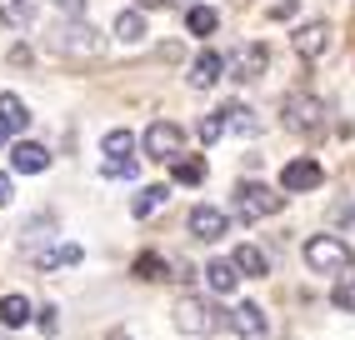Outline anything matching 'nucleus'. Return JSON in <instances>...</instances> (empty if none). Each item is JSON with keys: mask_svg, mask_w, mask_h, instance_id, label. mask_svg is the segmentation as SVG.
<instances>
[{"mask_svg": "<svg viewBox=\"0 0 355 340\" xmlns=\"http://www.w3.org/2000/svg\"><path fill=\"white\" fill-rule=\"evenodd\" d=\"M45 45H51L55 56H101L105 35L96 26H85V20H60V26L45 35Z\"/></svg>", "mask_w": 355, "mask_h": 340, "instance_id": "nucleus-1", "label": "nucleus"}, {"mask_svg": "<svg viewBox=\"0 0 355 340\" xmlns=\"http://www.w3.org/2000/svg\"><path fill=\"white\" fill-rule=\"evenodd\" d=\"M175 325H180L185 335H216V330L225 325V315L216 310V300H205V296H180Z\"/></svg>", "mask_w": 355, "mask_h": 340, "instance_id": "nucleus-2", "label": "nucleus"}, {"mask_svg": "<svg viewBox=\"0 0 355 340\" xmlns=\"http://www.w3.org/2000/svg\"><path fill=\"white\" fill-rule=\"evenodd\" d=\"M305 265L320 275H340V271H350V246L340 235H311L305 240Z\"/></svg>", "mask_w": 355, "mask_h": 340, "instance_id": "nucleus-3", "label": "nucleus"}, {"mask_svg": "<svg viewBox=\"0 0 355 340\" xmlns=\"http://www.w3.org/2000/svg\"><path fill=\"white\" fill-rule=\"evenodd\" d=\"M286 130L291 135H305V140H315L320 130H325V105L315 101V95H291L286 101Z\"/></svg>", "mask_w": 355, "mask_h": 340, "instance_id": "nucleus-4", "label": "nucleus"}, {"mask_svg": "<svg viewBox=\"0 0 355 340\" xmlns=\"http://www.w3.org/2000/svg\"><path fill=\"white\" fill-rule=\"evenodd\" d=\"M280 205H286V190H266L255 180H245L241 190H235V210H241L245 221H266V215H275Z\"/></svg>", "mask_w": 355, "mask_h": 340, "instance_id": "nucleus-5", "label": "nucleus"}, {"mask_svg": "<svg viewBox=\"0 0 355 340\" xmlns=\"http://www.w3.org/2000/svg\"><path fill=\"white\" fill-rule=\"evenodd\" d=\"M101 170H105V176H115V180H130V176H135V135H130V130H110V135H105V160H101Z\"/></svg>", "mask_w": 355, "mask_h": 340, "instance_id": "nucleus-6", "label": "nucleus"}, {"mask_svg": "<svg viewBox=\"0 0 355 340\" xmlns=\"http://www.w3.org/2000/svg\"><path fill=\"white\" fill-rule=\"evenodd\" d=\"M180 151H185V130L175 126V120H155V126H146V155L150 160H180Z\"/></svg>", "mask_w": 355, "mask_h": 340, "instance_id": "nucleus-7", "label": "nucleus"}, {"mask_svg": "<svg viewBox=\"0 0 355 340\" xmlns=\"http://www.w3.org/2000/svg\"><path fill=\"white\" fill-rule=\"evenodd\" d=\"M230 325H235V335H241V340H270L266 305H260V300H241V305H235V315H230Z\"/></svg>", "mask_w": 355, "mask_h": 340, "instance_id": "nucleus-8", "label": "nucleus"}, {"mask_svg": "<svg viewBox=\"0 0 355 340\" xmlns=\"http://www.w3.org/2000/svg\"><path fill=\"white\" fill-rule=\"evenodd\" d=\"M266 65H270V51H266V45H241V51L225 60V70H230L235 80H260V76H266Z\"/></svg>", "mask_w": 355, "mask_h": 340, "instance_id": "nucleus-9", "label": "nucleus"}, {"mask_svg": "<svg viewBox=\"0 0 355 340\" xmlns=\"http://www.w3.org/2000/svg\"><path fill=\"white\" fill-rule=\"evenodd\" d=\"M291 45H295V56L320 60V56H325V45H330V26H325V20H311V26H300V31L291 35Z\"/></svg>", "mask_w": 355, "mask_h": 340, "instance_id": "nucleus-10", "label": "nucleus"}, {"mask_svg": "<svg viewBox=\"0 0 355 340\" xmlns=\"http://www.w3.org/2000/svg\"><path fill=\"white\" fill-rule=\"evenodd\" d=\"M191 235L205 240V246H216V240L225 235V210H216V205H196V210H191Z\"/></svg>", "mask_w": 355, "mask_h": 340, "instance_id": "nucleus-11", "label": "nucleus"}, {"mask_svg": "<svg viewBox=\"0 0 355 340\" xmlns=\"http://www.w3.org/2000/svg\"><path fill=\"white\" fill-rule=\"evenodd\" d=\"M10 165L20 170V176H40V170L51 165V151H45V145H35V140H15Z\"/></svg>", "mask_w": 355, "mask_h": 340, "instance_id": "nucleus-12", "label": "nucleus"}, {"mask_svg": "<svg viewBox=\"0 0 355 340\" xmlns=\"http://www.w3.org/2000/svg\"><path fill=\"white\" fill-rule=\"evenodd\" d=\"M320 180H325V176H320V165H315V160H305V155L291 160L286 170H280V185H286V190H315Z\"/></svg>", "mask_w": 355, "mask_h": 340, "instance_id": "nucleus-13", "label": "nucleus"}, {"mask_svg": "<svg viewBox=\"0 0 355 340\" xmlns=\"http://www.w3.org/2000/svg\"><path fill=\"white\" fill-rule=\"evenodd\" d=\"M220 70H225V60H220L216 51H200V56L191 60V85H196V90H210V85L220 80Z\"/></svg>", "mask_w": 355, "mask_h": 340, "instance_id": "nucleus-14", "label": "nucleus"}, {"mask_svg": "<svg viewBox=\"0 0 355 340\" xmlns=\"http://www.w3.org/2000/svg\"><path fill=\"white\" fill-rule=\"evenodd\" d=\"M205 280L216 296H235V285H241V271H235V260H210L205 265Z\"/></svg>", "mask_w": 355, "mask_h": 340, "instance_id": "nucleus-15", "label": "nucleus"}, {"mask_svg": "<svg viewBox=\"0 0 355 340\" xmlns=\"http://www.w3.org/2000/svg\"><path fill=\"white\" fill-rule=\"evenodd\" d=\"M65 265H80V246H70V240L35 255V271H65Z\"/></svg>", "mask_w": 355, "mask_h": 340, "instance_id": "nucleus-16", "label": "nucleus"}, {"mask_svg": "<svg viewBox=\"0 0 355 340\" xmlns=\"http://www.w3.org/2000/svg\"><path fill=\"white\" fill-rule=\"evenodd\" d=\"M0 126L6 130H26L31 126V110H26V101H20V95H0Z\"/></svg>", "mask_w": 355, "mask_h": 340, "instance_id": "nucleus-17", "label": "nucleus"}, {"mask_svg": "<svg viewBox=\"0 0 355 340\" xmlns=\"http://www.w3.org/2000/svg\"><path fill=\"white\" fill-rule=\"evenodd\" d=\"M235 271H241V275H266L270 271V260H266V250H260V246H235Z\"/></svg>", "mask_w": 355, "mask_h": 340, "instance_id": "nucleus-18", "label": "nucleus"}, {"mask_svg": "<svg viewBox=\"0 0 355 340\" xmlns=\"http://www.w3.org/2000/svg\"><path fill=\"white\" fill-rule=\"evenodd\" d=\"M31 315H35V305H31L26 296H6V300H0V325H6V330H15V325H26Z\"/></svg>", "mask_w": 355, "mask_h": 340, "instance_id": "nucleus-19", "label": "nucleus"}, {"mask_svg": "<svg viewBox=\"0 0 355 340\" xmlns=\"http://www.w3.org/2000/svg\"><path fill=\"white\" fill-rule=\"evenodd\" d=\"M220 115H225V126H230V130H241V135H255V130H260V120L250 115V105H245V101H230Z\"/></svg>", "mask_w": 355, "mask_h": 340, "instance_id": "nucleus-20", "label": "nucleus"}, {"mask_svg": "<svg viewBox=\"0 0 355 340\" xmlns=\"http://www.w3.org/2000/svg\"><path fill=\"white\" fill-rule=\"evenodd\" d=\"M171 176H175V185H200L205 180V160L200 155H180V160H171Z\"/></svg>", "mask_w": 355, "mask_h": 340, "instance_id": "nucleus-21", "label": "nucleus"}, {"mask_svg": "<svg viewBox=\"0 0 355 340\" xmlns=\"http://www.w3.org/2000/svg\"><path fill=\"white\" fill-rule=\"evenodd\" d=\"M216 26H220V15L216 10H210V6H196V10H185V31H191V35H216Z\"/></svg>", "mask_w": 355, "mask_h": 340, "instance_id": "nucleus-22", "label": "nucleus"}, {"mask_svg": "<svg viewBox=\"0 0 355 340\" xmlns=\"http://www.w3.org/2000/svg\"><path fill=\"white\" fill-rule=\"evenodd\" d=\"M165 196H171V190H165V185H146V190H140V196L130 201V210L140 215V221H146V215H155V210L165 205Z\"/></svg>", "mask_w": 355, "mask_h": 340, "instance_id": "nucleus-23", "label": "nucleus"}, {"mask_svg": "<svg viewBox=\"0 0 355 340\" xmlns=\"http://www.w3.org/2000/svg\"><path fill=\"white\" fill-rule=\"evenodd\" d=\"M115 35H121L125 45H135L140 35H146V15H140V10H125V15H115Z\"/></svg>", "mask_w": 355, "mask_h": 340, "instance_id": "nucleus-24", "label": "nucleus"}, {"mask_svg": "<svg viewBox=\"0 0 355 340\" xmlns=\"http://www.w3.org/2000/svg\"><path fill=\"white\" fill-rule=\"evenodd\" d=\"M171 271H165V260L155 255V250H140L135 255V280H165Z\"/></svg>", "mask_w": 355, "mask_h": 340, "instance_id": "nucleus-25", "label": "nucleus"}, {"mask_svg": "<svg viewBox=\"0 0 355 340\" xmlns=\"http://www.w3.org/2000/svg\"><path fill=\"white\" fill-rule=\"evenodd\" d=\"M330 305H336V310H355V271H340L336 290H330Z\"/></svg>", "mask_w": 355, "mask_h": 340, "instance_id": "nucleus-26", "label": "nucleus"}, {"mask_svg": "<svg viewBox=\"0 0 355 340\" xmlns=\"http://www.w3.org/2000/svg\"><path fill=\"white\" fill-rule=\"evenodd\" d=\"M0 20H6V26H31V0H0Z\"/></svg>", "mask_w": 355, "mask_h": 340, "instance_id": "nucleus-27", "label": "nucleus"}, {"mask_svg": "<svg viewBox=\"0 0 355 340\" xmlns=\"http://www.w3.org/2000/svg\"><path fill=\"white\" fill-rule=\"evenodd\" d=\"M225 130H230V126H225V115H220V110H216V115H205V120H200V140H205V145H216V140H220Z\"/></svg>", "mask_w": 355, "mask_h": 340, "instance_id": "nucleus-28", "label": "nucleus"}, {"mask_svg": "<svg viewBox=\"0 0 355 340\" xmlns=\"http://www.w3.org/2000/svg\"><path fill=\"white\" fill-rule=\"evenodd\" d=\"M295 15V0H275L270 6V20H291Z\"/></svg>", "mask_w": 355, "mask_h": 340, "instance_id": "nucleus-29", "label": "nucleus"}, {"mask_svg": "<svg viewBox=\"0 0 355 340\" xmlns=\"http://www.w3.org/2000/svg\"><path fill=\"white\" fill-rule=\"evenodd\" d=\"M40 330H45V335H55V330H60V321H55V310H40Z\"/></svg>", "mask_w": 355, "mask_h": 340, "instance_id": "nucleus-30", "label": "nucleus"}, {"mask_svg": "<svg viewBox=\"0 0 355 340\" xmlns=\"http://www.w3.org/2000/svg\"><path fill=\"white\" fill-rule=\"evenodd\" d=\"M55 6H60L65 15H80V10H85V0H55Z\"/></svg>", "mask_w": 355, "mask_h": 340, "instance_id": "nucleus-31", "label": "nucleus"}, {"mask_svg": "<svg viewBox=\"0 0 355 340\" xmlns=\"http://www.w3.org/2000/svg\"><path fill=\"white\" fill-rule=\"evenodd\" d=\"M160 6H171V0H135V10H160Z\"/></svg>", "mask_w": 355, "mask_h": 340, "instance_id": "nucleus-32", "label": "nucleus"}, {"mask_svg": "<svg viewBox=\"0 0 355 340\" xmlns=\"http://www.w3.org/2000/svg\"><path fill=\"white\" fill-rule=\"evenodd\" d=\"M0 205H10V176H0Z\"/></svg>", "mask_w": 355, "mask_h": 340, "instance_id": "nucleus-33", "label": "nucleus"}, {"mask_svg": "<svg viewBox=\"0 0 355 340\" xmlns=\"http://www.w3.org/2000/svg\"><path fill=\"white\" fill-rule=\"evenodd\" d=\"M171 6H180V10H196V6H200V0H171Z\"/></svg>", "mask_w": 355, "mask_h": 340, "instance_id": "nucleus-34", "label": "nucleus"}, {"mask_svg": "<svg viewBox=\"0 0 355 340\" xmlns=\"http://www.w3.org/2000/svg\"><path fill=\"white\" fill-rule=\"evenodd\" d=\"M6 135H10V130H6V126H0V140H6Z\"/></svg>", "mask_w": 355, "mask_h": 340, "instance_id": "nucleus-35", "label": "nucleus"}, {"mask_svg": "<svg viewBox=\"0 0 355 340\" xmlns=\"http://www.w3.org/2000/svg\"><path fill=\"white\" fill-rule=\"evenodd\" d=\"M0 340H10V335H0Z\"/></svg>", "mask_w": 355, "mask_h": 340, "instance_id": "nucleus-36", "label": "nucleus"}, {"mask_svg": "<svg viewBox=\"0 0 355 340\" xmlns=\"http://www.w3.org/2000/svg\"><path fill=\"white\" fill-rule=\"evenodd\" d=\"M115 340H121V335H115Z\"/></svg>", "mask_w": 355, "mask_h": 340, "instance_id": "nucleus-37", "label": "nucleus"}]
</instances>
